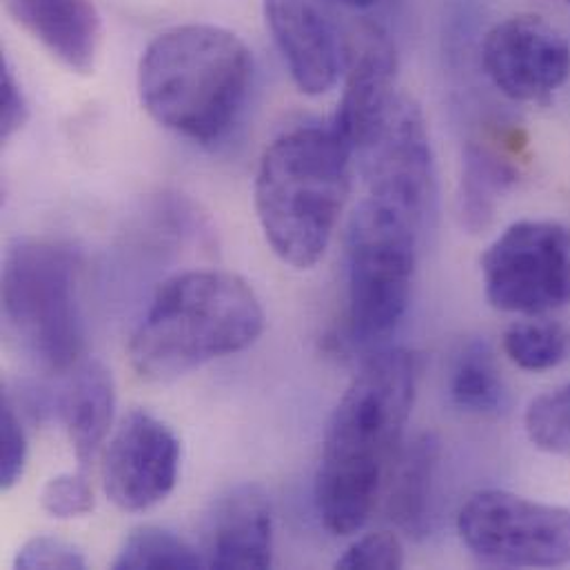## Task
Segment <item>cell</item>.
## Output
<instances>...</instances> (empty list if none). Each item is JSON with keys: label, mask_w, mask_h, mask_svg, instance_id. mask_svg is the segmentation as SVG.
Instances as JSON below:
<instances>
[{"label": "cell", "mask_w": 570, "mask_h": 570, "mask_svg": "<svg viewBox=\"0 0 570 570\" xmlns=\"http://www.w3.org/2000/svg\"><path fill=\"white\" fill-rule=\"evenodd\" d=\"M417 380L415 353L382 346L368 353L340 397L315 473V509L331 535H353L371 520L402 451Z\"/></svg>", "instance_id": "6da1fadb"}, {"label": "cell", "mask_w": 570, "mask_h": 570, "mask_svg": "<svg viewBox=\"0 0 570 570\" xmlns=\"http://www.w3.org/2000/svg\"><path fill=\"white\" fill-rule=\"evenodd\" d=\"M254 56L245 40L216 24H178L158 33L138 67V94L165 129L218 145L245 111Z\"/></svg>", "instance_id": "7a4b0ae2"}, {"label": "cell", "mask_w": 570, "mask_h": 570, "mask_svg": "<svg viewBox=\"0 0 570 570\" xmlns=\"http://www.w3.org/2000/svg\"><path fill=\"white\" fill-rule=\"evenodd\" d=\"M351 145L333 125H302L263 154L254 203L272 252L293 269L315 267L351 194Z\"/></svg>", "instance_id": "3957f363"}, {"label": "cell", "mask_w": 570, "mask_h": 570, "mask_svg": "<svg viewBox=\"0 0 570 570\" xmlns=\"http://www.w3.org/2000/svg\"><path fill=\"white\" fill-rule=\"evenodd\" d=\"M265 331L254 286L229 272H185L158 286L129 342L134 371L169 382L249 348Z\"/></svg>", "instance_id": "277c9868"}, {"label": "cell", "mask_w": 570, "mask_h": 570, "mask_svg": "<svg viewBox=\"0 0 570 570\" xmlns=\"http://www.w3.org/2000/svg\"><path fill=\"white\" fill-rule=\"evenodd\" d=\"M424 227L409 214L366 196L346 236V311L355 346L377 351L402 324L411 304Z\"/></svg>", "instance_id": "5b68a950"}, {"label": "cell", "mask_w": 570, "mask_h": 570, "mask_svg": "<svg viewBox=\"0 0 570 570\" xmlns=\"http://www.w3.org/2000/svg\"><path fill=\"white\" fill-rule=\"evenodd\" d=\"M78 274V252L56 240H16L2 261L4 320L20 346L47 371L78 366L85 346Z\"/></svg>", "instance_id": "8992f818"}, {"label": "cell", "mask_w": 570, "mask_h": 570, "mask_svg": "<svg viewBox=\"0 0 570 570\" xmlns=\"http://www.w3.org/2000/svg\"><path fill=\"white\" fill-rule=\"evenodd\" d=\"M458 533L471 556L489 567L560 569L570 564L567 507L489 489L462 507Z\"/></svg>", "instance_id": "52a82bcc"}, {"label": "cell", "mask_w": 570, "mask_h": 570, "mask_svg": "<svg viewBox=\"0 0 570 570\" xmlns=\"http://www.w3.org/2000/svg\"><path fill=\"white\" fill-rule=\"evenodd\" d=\"M480 265L487 299L498 311L538 317L570 302V234L560 223L511 225Z\"/></svg>", "instance_id": "ba28073f"}, {"label": "cell", "mask_w": 570, "mask_h": 570, "mask_svg": "<svg viewBox=\"0 0 570 570\" xmlns=\"http://www.w3.org/2000/svg\"><path fill=\"white\" fill-rule=\"evenodd\" d=\"M357 156H362L366 196L409 214L426 229L438 207V174L417 102L400 96L377 136Z\"/></svg>", "instance_id": "9c48e42d"}, {"label": "cell", "mask_w": 570, "mask_h": 570, "mask_svg": "<svg viewBox=\"0 0 570 570\" xmlns=\"http://www.w3.org/2000/svg\"><path fill=\"white\" fill-rule=\"evenodd\" d=\"M493 87L515 102H544L570 76V45L542 16L522 13L493 24L480 49Z\"/></svg>", "instance_id": "30bf717a"}, {"label": "cell", "mask_w": 570, "mask_h": 570, "mask_svg": "<svg viewBox=\"0 0 570 570\" xmlns=\"http://www.w3.org/2000/svg\"><path fill=\"white\" fill-rule=\"evenodd\" d=\"M180 442L158 417L131 411L102 458L105 495L125 513L149 511L176 489Z\"/></svg>", "instance_id": "8fae6325"}, {"label": "cell", "mask_w": 570, "mask_h": 570, "mask_svg": "<svg viewBox=\"0 0 570 570\" xmlns=\"http://www.w3.org/2000/svg\"><path fill=\"white\" fill-rule=\"evenodd\" d=\"M397 71V49L382 24L364 20L344 38V91L331 125L353 154L371 145L395 107Z\"/></svg>", "instance_id": "7c38bea8"}, {"label": "cell", "mask_w": 570, "mask_h": 570, "mask_svg": "<svg viewBox=\"0 0 570 570\" xmlns=\"http://www.w3.org/2000/svg\"><path fill=\"white\" fill-rule=\"evenodd\" d=\"M328 0H265L267 27L295 87L306 96L331 91L344 69V38Z\"/></svg>", "instance_id": "4fadbf2b"}, {"label": "cell", "mask_w": 570, "mask_h": 570, "mask_svg": "<svg viewBox=\"0 0 570 570\" xmlns=\"http://www.w3.org/2000/svg\"><path fill=\"white\" fill-rule=\"evenodd\" d=\"M207 569H269L274 562V509L258 484H238L214 500L200 533Z\"/></svg>", "instance_id": "5bb4252c"}, {"label": "cell", "mask_w": 570, "mask_h": 570, "mask_svg": "<svg viewBox=\"0 0 570 570\" xmlns=\"http://www.w3.org/2000/svg\"><path fill=\"white\" fill-rule=\"evenodd\" d=\"M9 16L76 73L96 65L102 22L91 0H4Z\"/></svg>", "instance_id": "9a60e30c"}, {"label": "cell", "mask_w": 570, "mask_h": 570, "mask_svg": "<svg viewBox=\"0 0 570 570\" xmlns=\"http://www.w3.org/2000/svg\"><path fill=\"white\" fill-rule=\"evenodd\" d=\"M58 406L78 469L85 473L105 444L114 422L116 386L111 371L96 360L78 364Z\"/></svg>", "instance_id": "2e32d148"}, {"label": "cell", "mask_w": 570, "mask_h": 570, "mask_svg": "<svg viewBox=\"0 0 570 570\" xmlns=\"http://www.w3.org/2000/svg\"><path fill=\"white\" fill-rule=\"evenodd\" d=\"M440 453L438 435L422 433L402 446L389 475V518L411 540H424L433 529Z\"/></svg>", "instance_id": "e0dca14e"}, {"label": "cell", "mask_w": 570, "mask_h": 570, "mask_svg": "<svg viewBox=\"0 0 570 570\" xmlns=\"http://www.w3.org/2000/svg\"><path fill=\"white\" fill-rule=\"evenodd\" d=\"M518 183V169L482 145H466L462 163L460 214L469 232H484L493 218L500 198Z\"/></svg>", "instance_id": "ac0fdd59"}, {"label": "cell", "mask_w": 570, "mask_h": 570, "mask_svg": "<svg viewBox=\"0 0 570 570\" xmlns=\"http://www.w3.org/2000/svg\"><path fill=\"white\" fill-rule=\"evenodd\" d=\"M449 391L453 404L473 415H495L504 409V382L487 342H469L458 353L451 368Z\"/></svg>", "instance_id": "d6986e66"}, {"label": "cell", "mask_w": 570, "mask_h": 570, "mask_svg": "<svg viewBox=\"0 0 570 570\" xmlns=\"http://www.w3.org/2000/svg\"><path fill=\"white\" fill-rule=\"evenodd\" d=\"M504 353L524 371H551L570 355V331L542 315L515 322L502 340Z\"/></svg>", "instance_id": "ffe728a7"}, {"label": "cell", "mask_w": 570, "mask_h": 570, "mask_svg": "<svg viewBox=\"0 0 570 570\" xmlns=\"http://www.w3.org/2000/svg\"><path fill=\"white\" fill-rule=\"evenodd\" d=\"M200 567H205V562L198 551L178 535L158 527L136 529L114 560L116 570H191Z\"/></svg>", "instance_id": "44dd1931"}, {"label": "cell", "mask_w": 570, "mask_h": 570, "mask_svg": "<svg viewBox=\"0 0 570 570\" xmlns=\"http://www.w3.org/2000/svg\"><path fill=\"white\" fill-rule=\"evenodd\" d=\"M524 429L535 449L570 460V384L535 397L527 409Z\"/></svg>", "instance_id": "7402d4cb"}, {"label": "cell", "mask_w": 570, "mask_h": 570, "mask_svg": "<svg viewBox=\"0 0 570 570\" xmlns=\"http://www.w3.org/2000/svg\"><path fill=\"white\" fill-rule=\"evenodd\" d=\"M40 507L56 520L85 518L94 511V491L82 471L62 473L42 487Z\"/></svg>", "instance_id": "603a6c76"}, {"label": "cell", "mask_w": 570, "mask_h": 570, "mask_svg": "<svg viewBox=\"0 0 570 570\" xmlns=\"http://www.w3.org/2000/svg\"><path fill=\"white\" fill-rule=\"evenodd\" d=\"M337 569L397 570L404 567L402 540L391 531H375L353 542L335 564Z\"/></svg>", "instance_id": "cb8c5ba5"}, {"label": "cell", "mask_w": 570, "mask_h": 570, "mask_svg": "<svg viewBox=\"0 0 570 570\" xmlns=\"http://www.w3.org/2000/svg\"><path fill=\"white\" fill-rule=\"evenodd\" d=\"M27 433L16 413V406L9 395L2 397L0 415V484L4 491L16 487L24 473L27 464Z\"/></svg>", "instance_id": "d4e9b609"}, {"label": "cell", "mask_w": 570, "mask_h": 570, "mask_svg": "<svg viewBox=\"0 0 570 570\" xmlns=\"http://www.w3.org/2000/svg\"><path fill=\"white\" fill-rule=\"evenodd\" d=\"M13 567L22 570H80L87 567V560L73 544L49 535H38L18 549Z\"/></svg>", "instance_id": "484cf974"}, {"label": "cell", "mask_w": 570, "mask_h": 570, "mask_svg": "<svg viewBox=\"0 0 570 570\" xmlns=\"http://www.w3.org/2000/svg\"><path fill=\"white\" fill-rule=\"evenodd\" d=\"M29 120V102L18 82L9 62H2V78H0V136L7 142L16 136Z\"/></svg>", "instance_id": "4316f807"}, {"label": "cell", "mask_w": 570, "mask_h": 570, "mask_svg": "<svg viewBox=\"0 0 570 570\" xmlns=\"http://www.w3.org/2000/svg\"><path fill=\"white\" fill-rule=\"evenodd\" d=\"M335 4H342L346 9H355V11H368L373 7H377L382 0H328Z\"/></svg>", "instance_id": "83f0119b"}, {"label": "cell", "mask_w": 570, "mask_h": 570, "mask_svg": "<svg viewBox=\"0 0 570 570\" xmlns=\"http://www.w3.org/2000/svg\"><path fill=\"white\" fill-rule=\"evenodd\" d=\"M567 2H570V0H567Z\"/></svg>", "instance_id": "f1b7e54d"}]
</instances>
